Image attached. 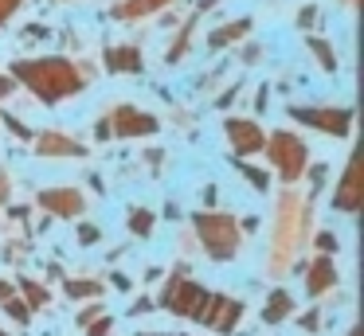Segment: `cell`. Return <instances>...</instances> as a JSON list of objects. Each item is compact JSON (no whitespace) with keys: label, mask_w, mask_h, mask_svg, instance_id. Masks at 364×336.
Instances as JSON below:
<instances>
[{"label":"cell","mask_w":364,"mask_h":336,"mask_svg":"<svg viewBox=\"0 0 364 336\" xmlns=\"http://www.w3.org/2000/svg\"><path fill=\"white\" fill-rule=\"evenodd\" d=\"M12 75L24 86H32L43 102H59L67 94L82 90V82H87L67 59H24V63H12Z\"/></svg>","instance_id":"1"},{"label":"cell","mask_w":364,"mask_h":336,"mask_svg":"<svg viewBox=\"0 0 364 336\" xmlns=\"http://www.w3.org/2000/svg\"><path fill=\"white\" fill-rule=\"evenodd\" d=\"M301 219H306L301 200L298 195H282V203H278V234H274V250H270V273L290 270V258L301 246Z\"/></svg>","instance_id":"2"},{"label":"cell","mask_w":364,"mask_h":336,"mask_svg":"<svg viewBox=\"0 0 364 336\" xmlns=\"http://www.w3.org/2000/svg\"><path fill=\"white\" fill-rule=\"evenodd\" d=\"M196 231H200V242L208 246V254L228 262L231 254L239 250V223L231 215H196Z\"/></svg>","instance_id":"3"},{"label":"cell","mask_w":364,"mask_h":336,"mask_svg":"<svg viewBox=\"0 0 364 336\" xmlns=\"http://www.w3.org/2000/svg\"><path fill=\"white\" fill-rule=\"evenodd\" d=\"M270 161H274L282 180H290V184L301 180V172H306V145H301V137H294L286 129L270 133Z\"/></svg>","instance_id":"4"},{"label":"cell","mask_w":364,"mask_h":336,"mask_svg":"<svg viewBox=\"0 0 364 336\" xmlns=\"http://www.w3.org/2000/svg\"><path fill=\"white\" fill-rule=\"evenodd\" d=\"M208 289L204 286H196V281H184V278H173L165 286V309H173L176 317H196L200 320V313H204V305H208Z\"/></svg>","instance_id":"5"},{"label":"cell","mask_w":364,"mask_h":336,"mask_svg":"<svg viewBox=\"0 0 364 336\" xmlns=\"http://www.w3.org/2000/svg\"><path fill=\"white\" fill-rule=\"evenodd\" d=\"M290 117H294V121H301V125H314V129L329 133V137H348V125H353V114H348L345 106H321V109L294 106Z\"/></svg>","instance_id":"6"},{"label":"cell","mask_w":364,"mask_h":336,"mask_svg":"<svg viewBox=\"0 0 364 336\" xmlns=\"http://www.w3.org/2000/svg\"><path fill=\"white\" fill-rule=\"evenodd\" d=\"M239 317H243V301H231V297H223V293H212L204 305V313H200V320H204L208 328H215V332H231V328L239 325Z\"/></svg>","instance_id":"7"},{"label":"cell","mask_w":364,"mask_h":336,"mask_svg":"<svg viewBox=\"0 0 364 336\" xmlns=\"http://www.w3.org/2000/svg\"><path fill=\"white\" fill-rule=\"evenodd\" d=\"M40 207L51 211V215L75 219L82 207H87V200H82L79 188H48V192H40Z\"/></svg>","instance_id":"8"},{"label":"cell","mask_w":364,"mask_h":336,"mask_svg":"<svg viewBox=\"0 0 364 336\" xmlns=\"http://www.w3.org/2000/svg\"><path fill=\"white\" fill-rule=\"evenodd\" d=\"M110 121H114V133H118V137H145V133H157V117L141 114V109H134V106H118Z\"/></svg>","instance_id":"9"},{"label":"cell","mask_w":364,"mask_h":336,"mask_svg":"<svg viewBox=\"0 0 364 336\" xmlns=\"http://www.w3.org/2000/svg\"><path fill=\"white\" fill-rule=\"evenodd\" d=\"M333 207H341V211L360 207V164H356V156H348L345 176H341V188L333 192Z\"/></svg>","instance_id":"10"},{"label":"cell","mask_w":364,"mask_h":336,"mask_svg":"<svg viewBox=\"0 0 364 336\" xmlns=\"http://www.w3.org/2000/svg\"><path fill=\"white\" fill-rule=\"evenodd\" d=\"M223 129H228V141H231L235 153H259V148L267 145V141H262V129L255 121H235V117H231Z\"/></svg>","instance_id":"11"},{"label":"cell","mask_w":364,"mask_h":336,"mask_svg":"<svg viewBox=\"0 0 364 336\" xmlns=\"http://www.w3.org/2000/svg\"><path fill=\"white\" fill-rule=\"evenodd\" d=\"M36 148H40V156H82V145L71 141L67 133H40Z\"/></svg>","instance_id":"12"},{"label":"cell","mask_w":364,"mask_h":336,"mask_svg":"<svg viewBox=\"0 0 364 336\" xmlns=\"http://www.w3.org/2000/svg\"><path fill=\"white\" fill-rule=\"evenodd\" d=\"M106 67H110L114 75H137V70H141V51H137L134 43L110 47V51H106Z\"/></svg>","instance_id":"13"},{"label":"cell","mask_w":364,"mask_h":336,"mask_svg":"<svg viewBox=\"0 0 364 336\" xmlns=\"http://www.w3.org/2000/svg\"><path fill=\"white\" fill-rule=\"evenodd\" d=\"M337 281V266L329 262V258H317L314 266H309V273H306V289H309V297H321L325 289Z\"/></svg>","instance_id":"14"},{"label":"cell","mask_w":364,"mask_h":336,"mask_svg":"<svg viewBox=\"0 0 364 336\" xmlns=\"http://www.w3.org/2000/svg\"><path fill=\"white\" fill-rule=\"evenodd\" d=\"M247 31H251V20H231V23H223V28H215L212 36H208V47H212V51H220V47L243 39Z\"/></svg>","instance_id":"15"},{"label":"cell","mask_w":364,"mask_h":336,"mask_svg":"<svg viewBox=\"0 0 364 336\" xmlns=\"http://www.w3.org/2000/svg\"><path fill=\"white\" fill-rule=\"evenodd\" d=\"M165 4H173V0H126V4L114 8V16H118V20H141V16L157 12V8H165Z\"/></svg>","instance_id":"16"},{"label":"cell","mask_w":364,"mask_h":336,"mask_svg":"<svg viewBox=\"0 0 364 336\" xmlns=\"http://www.w3.org/2000/svg\"><path fill=\"white\" fill-rule=\"evenodd\" d=\"M294 309V301H290V293H282V289H278V293H270V301H267V309H262V320H267V325H278V320L286 317V313Z\"/></svg>","instance_id":"17"},{"label":"cell","mask_w":364,"mask_h":336,"mask_svg":"<svg viewBox=\"0 0 364 336\" xmlns=\"http://www.w3.org/2000/svg\"><path fill=\"white\" fill-rule=\"evenodd\" d=\"M129 231H134L137 239L153 234V211H145V207H134V211H129Z\"/></svg>","instance_id":"18"},{"label":"cell","mask_w":364,"mask_h":336,"mask_svg":"<svg viewBox=\"0 0 364 336\" xmlns=\"http://www.w3.org/2000/svg\"><path fill=\"white\" fill-rule=\"evenodd\" d=\"M309 51H314L317 59H321V67H325V70H337V55H333V47L325 43L321 36H314V39H309Z\"/></svg>","instance_id":"19"},{"label":"cell","mask_w":364,"mask_h":336,"mask_svg":"<svg viewBox=\"0 0 364 336\" xmlns=\"http://www.w3.org/2000/svg\"><path fill=\"white\" fill-rule=\"evenodd\" d=\"M67 293L87 301V297H102V286H98V281H67Z\"/></svg>","instance_id":"20"},{"label":"cell","mask_w":364,"mask_h":336,"mask_svg":"<svg viewBox=\"0 0 364 336\" xmlns=\"http://www.w3.org/2000/svg\"><path fill=\"white\" fill-rule=\"evenodd\" d=\"M20 289L28 293V305H36V309H40V305H48V289H40L36 281H20Z\"/></svg>","instance_id":"21"},{"label":"cell","mask_w":364,"mask_h":336,"mask_svg":"<svg viewBox=\"0 0 364 336\" xmlns=\"http://www.w3.org/2000/svg\"><path fill=\"white\" fill-rule=\"evenodd\" d=\"M239 172H243L247 180H251L255 188H259V192H267L270 188V180H267V172H259V168H251V164H239Z\"/></svg>","instance_id":"22"},{"label":"cell","mask_w":364,"mask_h":336,"mask_svg":"<svg viewBox=\"0 0 364 336\" xmlns=\"http://www.w3.org/2000/svg\"><path fill=\"white\" fill-rule=\"evenodd\" d=\"M4 309H9V317H16L20 325L28 320V305H24V301H4Z\"/></svg>","instance_id":"23"},{"label":"cell","mask_w":364,"mask_h":336,"mask_svg":"<svg viewBox=\"0 0 364 336\" xmlns=\"http://www.w3.org/2000/svg\"><path fill=\"white\" fill-rule=\"evenodd\" d=\"M110 328H114V320H110V317H98V320H95V328H90L87 336H110Z\"/></svg>","instance_id":"24"},{"label":"cell","mask_w":364,"mask_h":336,"mask_svg":"<svg viewBox=\"0 0 364 336\" xmlns=\"http://www.w3.org/2000/svg\"><path fill=\"white\" fill-rule=\"evenodd\" d=\"M79 242H87V246H90V242H98V227H79Z\"/></svg>","instance_id":"25"},{"label":"cell","mask_w":364,"mask_h":336,"mask_svg":"<svg viewBox=\"0 0 364 336\" xmlns=\"http://www.w3.org/2000/svg\"><path fill=\"white\" fill-rule=\"evenodd\" d=\"M314 20H317V8H314V4H306V8H301V16H298V23H301V28H309Z\"/></svg>","instance_id":"26"},{"label":"cell","mask_w":364,"mask_h":336,"mask_svg":"<svg viewBox=\"0 0 364 336\" xmlns=\"http://www.w3.org/2000/svg\"><path fill=\"white\" fill-rule=\"evenodd\" d=\"M20 0H0V28H4V20L12 16V8H16Z\"/></svg>","instance_id":"27"},{"label":"cell","mask_w":364,"mask_h":336,"mask_svg":"<svg viewBox=\"0 0 364 336\" xmlns=\"http://www.w3.org/2000/svg\"><path fill=\"white\" fill-rule=\"evenodd\" d=\"M317 246H321V250H337V239H333V234H321V239H317Z\"/></svg>","instance_id":"28"},{"label":"cell","mask_w":364,"mask_h":336,"mask_svg":"<svg viewBox=\"0 0 364 336\" xmlns=\"http://www.w3.org/2000/svg\"><path fill=\"white\" fill-rule=\"evenodd\" d=\"M0 200H9V176H4V168H0Z\"/></svg>","instance_id":"29"},{"label":"cell","mask_w":364,"mask_h":336,"mask_svg":"<svg viewBox=\"0 0 364 336\" xmlns=\"http://www.w3.org/2000/svg\"><path fill=\"white\" fill-rule=\"evenodd\" d=\"M9 129H12V133H20V137H28V129L16 121V117H9Z\"/></svg>","instance_id":"30"},{"label":"cell","mask_w":364,"mask_h":336,"mask_svg":"<svg viewBox=\"0 0 364 336\" xmlns=\"http://www.w3.org/2000/svg\"><path fill=\"white\" fill-rule=\"evenodd\" d=\"M301 325H306L309 332H314V328H317V313H306V317H301Z\"/></svg>","instance_id":"31"},{"label":"cell","mask_w":364,"mask_h":336,"mask_svg":"<svg viewBox=\"0 0 364 336\" xmlns=\"http://www.w3.org/2000/svg\"><path fill=\"white\" fill-rule=\"evenodd\" d=\"M0 301H12V286H9V281H0Z\"/></svg>","instance_id":"32"},{"label":"cell","mask_w":364,"mask_h":336,"mask_svg":"<svg viewBox=\"0 0 364 336\" xmlns=\"http://www.w3.org/2000/svg\"><path fill=\"white\" fill-rule=\"evenodd\" d=\"M12 82H16V78H0V94H9V90H12Z\"/></svg>","instance_id":"33"},{"label":"cell","mask_w":364,"mask_h":336,"mask_svg":"<svg viewBox=\"0 0 364 336\" xmlns=\"http://www.w3.org/2000/svg\"><path fill=\"white\" fill-rule=\"evenodd\" d=\"M348 4H356V0H348Z\"/></svg>","instance_id":"34"},{"label":"cell","mask_w":364,"mask_h":336,"mask_svg":"<svg viewBox=\"0 0 364 336\" xmlns=\"http://www.w3.org/2000/svg\"><path fill=\"white\" fill-rule=\"evenodd\" d=\"M0 336H9V332H0Z\"/></svg>","instance_id":"35"},{"label":"cell","mask_w":364,"mask_h":336,"mask_svg":"<svg viewBox=\"0 0 364 336\" xmlns=\"http://www.w3.org/2000/svg\"><path fill=\"white\" fill-rule=\"evenodd\" d=\"M353 336H356V332H353Z\"/></svg>","instance_id":"36"}]
</instances>
